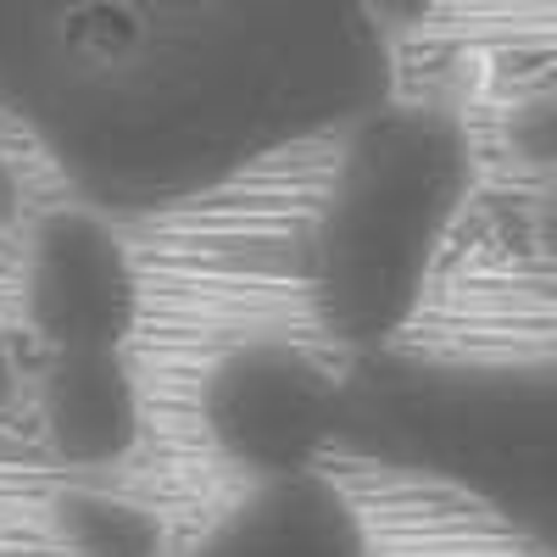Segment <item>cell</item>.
I'll list each match as a JSON object with an SVG mask.
<instances>
[{
  "label": "cell",
  "instance_id": "2",
  "mask_svg": "<svg viewBox=\"0 0 557 557\" xmlns=\"http://www.w3.org/2000/svg\"><path fill=\"white\" fill-rule=\"evenodd\" d=\"M474 196V134L401 89L335 134L307 228V307L341 351L380 357L424 312Z\"/></svg>",
  "mask_w": 557,
  "mask_h": 557
},
{
  "label": "cell",
  "instance_id": "6",
  "mask_svg": "<svg viewBox=\"0 0 557 557\" xmlns=\"http://www.w3.org/2000/svg\"><path fill=\"white\" fill-rule=\"evenodd\" d=\"M162 557H380L368 513L335 474L246 485L223 513Z\"/></svg>",
  "mask_w": 557,
  "mask_h": 557
},
{
  "label": "cell",
  "instance_id": "9",
  "mask_svg": "<svg viewBox=\"0 0 557 557\" xmlns=\"http://www.w3.org/2000/svg\"><path fill=\"white\" fill-rule=\"evenodd\" d=\"M17 190H23V178H17V162H12V146L0 139V223L7 218H17Z\"/></svg>",
  "mask_w": 557,
  "mask_h": 557
},
{
  "label": "cell",
  "instance_id": "5",
  "mask_svg": "<svg viewBox=\"0 0 557 557\" xmlns=\"http://www.w3.org/2000/svg\"><path fill=\"white\" fill-rule=\"evenodd\" d=\"M39 446L73 474H112L146 441V385L128 351H45L34 374Z\"/></svg>",
  "mask_w": 557,
  "mask_h": 557
},
{
  "label": "cell",
  "instance_id": "10",
  "mask_svg": "<svg viewBox=\"0 0 557 557\" xmlns=\"http://www.w3.org/2000/svg\"><path fill=\"white\" fill-rule=\"evenodd\" d=\"M12 396V368H7V351H0V401Z\"/></svg>",
  "mask_w": 557,
  "mask_h": 557
},
{
  "label": "cell",
  "instance_id": "4",
  "mask_svg": "<svg viewBox=\"0 0 557 557\" xmlns=\"http://www.w3.org/2000/svg\"><path fill=\"white\" fill-rule=\"evenodd\" d=\"M17 285L23 323L45 351H128L146 318V278L123 218L73 196L28 218Z\"/></svg>",
  "mask_w": 557,
  "mask_h": 557
},
{
  "label": "cell",
  "instance_id": "1",
  "mask_svg": "<svg viewBox=\"0 0 557 557\" xmlns=\"http://www.w3.org/2000/svg\"><path fill=\"white\" fill-rule=\"evenodd\" d=\"M396 96L357 0H0V128L73 201H207Z\"/></svg>",
  "mask_w": 557,
  "mask_h": 557
},
{
  "label": "cell",
  "instance_id": "7",
  "mask_svg": "<svg viewBox=\"0 0 557 557\" xmlns=\"http://www.w3.org/2000/svg\"><path fill=\"white\" fill-rule=\"evenodd\" d=\"M57 541L67 557H162L168 530L146 502L107 485H78L57 502Z\"/></svg>",
  "mask_w": 557,
  "mask_h": 557
},
{
  "label": "cell",
  "instance_id": "8",
  "mask_svg": "<svg viewBox=\"0 0 557 557\" xmlns=\"http://www.w3.org/2000/svg\"><path fill=\"white\" fill-rule=\"evenodd\" d=\"M357 7L368 12V23H374L391 45L407 34V28H418V23H430L435 12H441V0H357Z\"/></svg>",
  "mask_w": 557,
  "mask_h": 557
},
{
  "label": "cell",
  "instance_id": "3",
  "mask_svg": "<svg viewBox=\"0 0 557 557\" xmlns=\"http://www.w3.org/2000/svg\"><path fill=\"white\" fill-rule=\"evenodd\" d=\"M351 424V391L330 357L290 335L228 346L201 380V435L246 485L330 474Z\"/></svg>",
  "mask_w": 557,
  "mask_h": 557
}]
</instances>
